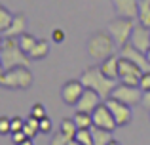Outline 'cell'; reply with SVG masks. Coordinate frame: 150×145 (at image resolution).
<instances>
[{
	"label": "cell",
	"instance_id": "cell-1",
	"mask_svg": "<svg viewBox=\"0 0 150 145\" xmlns=\"http://www.w3.org/2000/svg\"><path fill=\"white\" fill-rule=\"evenodd\" d=\"M116 50H118V44L108 31H95L88 38V56L91 59L99 61V63L108 59L110 56H114Z\"/></svg>",
	"mask_w": 150,
	"mask_h": 145
},
{
	"label": "cell",
	"instance_id": "cell-2",
	"mask_svg": "<svg viewBox=\"0 0 150 145\" xmlns=\"http://www.w3.org/2000/svg\"><path fill=\"white\" fill-rule=\"evenodd\" d=\"M80 80L84 82L86 88L95 90L103 99H108L110 94H112V90L116 88V84H118V80L106 76V74L101 71V67H88L80 74Z\"/></svg>",
	"mask_w": 150,
	"mask_h": 145
},
{
	"label": "cell",
	"instance_id": "cell-3",
	"mask_svg": "<svg viewBox=\"0 0 150 145\" xmlns=\"http://www.w3.org/2000/svg\"><path fill=\"white\" fill-rule=\"evenodd\" d=\"M0 61L4 69H11L17 65H29L30 57L19 46V40L15 36H4L0 44Z\"/></svg>",
	"mask_w": 150,
	"mask_h": 145
},
{
	"label": "cell",
	"instance_id": "cell-4",
	"mask_svg": "<svg viewBox=\"0 0 150 145\" xmlns=\"http://www.w3.org/2000/svg\"><path fill=\"white\" fill-rule=\"evenodd\" d=\"M34 82L29 65H17L0 73V86L8 90H29Z\"/></svg>",
	"mask_w": 150,
	"mask_h": 145
},
{
	"label": "cell",
	"instance_id": "cell-5",
	"mask_svg": "<svg viewBox=\"0 0 150 145\" xmlns=\"http://www.w3.org/2000/svg\"><path fill=\"white\" fill-rule=\"evenodd\" d=\"M133 29H135V19L118 17V15L108 23V27H106V31H108V33L112 34V38L116 40L118 48L129 44V40H131V34H133Z\"/></svg>",
	"mask_w": 150,
	"mask_h": 145
},
{
	"label": "cell",
	"instance_id": "cell-6",
	"mask_svg": "<svg viewBox=\"0 0 150 145\" xmlns=\"http://www.w3.org/2000/svg\"><path fill=\"white\" fill-rule=\"evenodd\" d=\"M110 97H114V99H118V101H122V103L133 107V105L141 103V99H143V90H141L139 86H131V84L118 82L116 88H114L112 94H110Z\"/></svg>",
	"mask_w": 150,
	"mask_h": 145
},
{
	"label": "cell",
	"instance_id": "cell-7",
	"mask_svg": "<svg viewBox=\"0 0 150 145\" xmlns=\"http://www.w3.org/2000/svg\"><path fill=\"white\" fill-rule=\"evenodd\" d=\"M143 67H139L137 63H133L131 59H125L120 56V76L118 80L124 84H131V86H139L141 76H143Z\"/></svg>",
	"mask_w": 150,
	"mask_h": 145
},
{
	"label": "cell",
	"instance_id": "cell-8",
	"mask_svg": "<svg viewBox=\"0 0 150 145\" xmlns=\"http://www.w3.org/2000/svg\"><path fill=\"white\" fill-rule=\"evenodd\" d=\"M91 116H93V126L97 128H105V130H110V132H114V128H118L116 119H114L112 111L108 109V105L105 101L91 113Z\"/></svg>",
	"mask_w": 150,
	"mask_h": 145
},
{
	"label": "cell",
	"instance_id": "cell-9",
	"mask_svg": "<svg viewBox=\"0 0 150 145\" xmlns=\"http://www.w3.org/2000/svg\"><path fill=\"white\" fill-rule=\"evenodd\" d=\"M105 103L108 105V109L112 111V115H114V119H116V124H118V126H127V124L131 122L133 113H131V107H129V105L122 103V101L114 99V97L105 99Z\"/></svg>",
	"mask_w": 150,
	"mask_h": 145
},
{
	"label": "cell",
	"instance_id": "cell-10",
	"mask_svg": "<svg viewBox=\"0 0 150 145\" xmlns=\"http://www.w3.org/2000/svg\"><path fill=\"white\" fill-rule=\"evenodd\" d=\"M84 90H86V86L80 78L78 80H69L61 86V99L67 105H76L78 99L82 97V94H84Z\"/></svg>",
	"mask_w": 150,
	"mask_h": 145
},
{
	"label": "cell",
	"instance_id": "cell-11",
	"mask_svg": "<svg viewBox=\"0 0 150 145\" xmlns=\"http://www.w3.org/2000/svg\"><path fill=\"white\" fill-rule=\"evenodd\" d=\"M112 8H114V14H116L118 17L137 19L141 2L139 0H112Z\"/></svg>",
	"mask_w": 150,
	"mask_h": 145
},
{
	"label": "cell",
	"instance_id": "cell-12",
	"mask_svg": "<svg viewBox=\"0 0 150 145\" xmlns=\"http://www.w3.org/2000/svg\"><path fill=\"white\" fill-rule=\"evenodd\" d=\"M101 99H103V97L95 92V90L86 88L84 94H82V97L78 99V103H76V111H82V113H93V111H95V109L103 103Z\"/></svg>",
	"mask_w": 150,
	"mask_h": 145
},
{
	"label": "cell",
	"instance_id": "cell-13",
	"mask_svg": "<svg viewBox=\"0 0 150 145\" xmlns=\"http://www.w3.org/2000/svg\"><path fill=\"white\" fill-rule=\"evenodd\" d=\"M129 42H131L135 48H139L141 52L146 54V50L150 48V27H146V25H143V23L137 21Z\"/></svg>",
	"mask_w": 150,
	"mask_h": 145
},
{
	"label": "cell",
	"instance_id": "cell-14",
	"mask_svg": "<svg viewBox=\"0 0 150 145\" xmlns=\"http://www.w3.org/2000/svg\"><path fill=\"white\" fill-rule=\"evenodd\" d=\"M120 56L125 57V59H131L133 63H137L139 67H143V71H150V63H148V59H146V54L141 52L139 48H135L131 42L120 48Z\"/></svg>",
	"mask_w": 150,
	"mask_h": 145
},
{
	"label": "cell",
	"instance_id": "cell-15",
	"mask_svg": "<svg viewBox=\"0 0 150 145\" xmlns=\"http://www.w3.org/2000/svg\"><path fill=\"white\" fill-rule=\"evenodd\" d=\"M25 31H27V17H25V14H15L13 23L2 33V38L4 36H15L17 38L19 34H23Z\"/></svg>",
	"mask_w": 150,
	"mask_h": 145
},
{
	"label": "cell",
	"instance_id": "cell-16",
	"mask_svg": "<svg viewBox=\"0 0 150 145\" xmlns=\"http://www.w3.org/2000/svg\"><path fill=\"white\" fill-rule=\"evenodd\" d=\"M101 71L106 74V76H110V78H114V80H118V76H120V56H110L108 59H105V61H101Z\"/></svg>",
	"mask_w": 150,
	"mask_h": 145
},
{
	"label": "cell",
	"instance_id": "cell-17",
	"mask_svg": "<svg viewBox=\"0 0 150 145\" xmlns=\"http://www.w3.org/2000/svg\"><path fill=\"white\" fill-rule=\"evenodd\" d=\"M91 134H93V145H108L112 141V132L110 130H105V128H97L93 126L91 128Z\"/></svg>",
	"mask_w": 150,
	"mask_h": 145
},
{
	"label": "cell",
	"instance_id": "cell-18",
	"mask_svg": "<svg viewBox=\"0 0 150 145\" xmlns=\"http://www.w3.org/2000/svg\"><path fill=\"white\" fill-rule=\"evenodd\" d=\"M48 54H50V42L38 40L36 46L30 50L29 57H30V59H34V61H40V59H44V57H48Z\"/></svg>",
	"mask_w": 150,
	"mask_h": 145
},
{
	"label": "cell",
	"instance_id": "cell-19",
	"mask_svg": "<svg viewBox=\"0 0 150 145\" xmlns=\"http://www.w3.org/2000/svg\"><path fill=\"white\" fill-rule=\"evenodd\" d=\"M23 132H25L30 139H34V136L40 134V119L29 115V116H27V120H25V126H23Z\"/></svg>",
	"mask_w": 150,
	"mask_h": 145
},
{
	"label": "cell",
	"instance_id": "cell-20",
	"mask_svg": "<svg viewBox=\"0 0 150 145\" xmlns=\"http://www.w3.org/2000/svg\"><path fill=\"white\" fill-rule=\"evenodd\" d=\"M17 40H19V46H21V50L25 54H30V50L36 46V42H38V38L34 36V34H30V33H23V34H19L17 36Z\"/></svg>",
	"mask_w": 150,
	"mask_h": 145
},
{
	"label": "cell",
	"instance_id": "cell-21",
	"mask_svg": "<svg viewBox=\"0 0 150 145\" xmlns=\"http://www.w3.org/2000/svg\"><path fill=\"white\" fill-rule=\"evenodd\" d=\"M50 145H80V143L76 141V138H70V136L63 134L61 130H57L53 134V138H51Z\"/></svg>",
	"mask_w": 150,
	"mask_h": 145
},
{
	"label": "cell",
	"instance_id": "cell-22",
	"mask_svg": "<svg viewBox=\"0 0 150 145\" xmlns=\"http://www.w3.org/2000/svg\"><path fill=\"white\" fill-rule=\"evenodd\" d=\"M74 120H76L78 130H82V128H93V116H91V113L76 111V115H74Z\"/></svg>",
	"mask_w": 150,
	"mask_h": 145
},
{
	"label": "cell",
	"instance_id": "cell-23",
	"mask_svg": "<svg viewBox=\"0 0 150 145\" xmlns=\"http://www.w3.org/2000/svg\"><path fill=\"white\" fill-rule=\"evenodd\" d=\"M137 21L143 23V25H146V27H150V0H141Z\"/></svg>",
	"mask_w": 150,
	"mask_h": 145
},
{
	"label": "cell",
	"instance_id": "cell-24",
	"mask_svg": "<svg viewBox=\"0 0 150 145\" xmlns=\"http://www.w3.org/2000/svg\"><path fill=\"white\" fill-rule=\"evenodd\" d=\"M59 130L63 132V134L70 136V138H76V132H78V126H76V120L72 119H63L61 120V126H59Z\"/></svg>",
	"mask_w": 150,
	"mask_h": 145
},
{
	"label": "cell",
	"instance_id": "cell-25",
	"mask_svg": "<svg viewBox=\"0 0 150 145\" xmlns=\"http://www.w3.org/2000/svg\"><path fill=\"white\" fill-rule=\"evenodd\" d=\"M13 17H15V14H11L8 8H4V6L0 8V33H4L13 23Z\"/></svg>",
	"mask_w": 150,
	"mask_h": 145
},
{
	"label": "cell",
	"instance_id": "cell-26",
	"mask_svg": "<svg viewBox=\"0 0 150 145\" xmlns=\"http://www.w3.org/2000/svg\"><path fill=\"white\" fill-rule=\"evenodd\" d=\"M76 141L80 145H93V134L91 128H82L76 132Z\"/></svg>",
	"mask_w": 150,
	"mask_h": 145
},
{
	"label": "cell",
	"instance_id": "cell-27",
	"mask_svg": "<svg viewBox=\"0 0 150 145\" xmlns=\"http://www.w3.org/2000/svg\"><path fill=\"white\" fill-rule=\"evenodd\" d=\"M30 115L36 116V119H44V116H48V113H46V107L42 103H34L30 107Z\"/></svg>",
	"mask_w": 150,
	"mask_h": 145
},
{
	"label": "cell",
	"instance_id": "cell-28",
	"mask_svg": "<svg viewBox=\"0 0 150 145\" xmlns=\"http://www.w3.org/2000/svg\"><path fill=\"white\" fill-rule=\"evenodd\" d=\"M139 88L143 92H150V71H144L143 76H141V82H139Z\"/></svg>",
	"mask_w": 150,
	"mask_h": 145
},
{
	"label": "cell",
	"instance_id": "cell-29",
	"mask_svg": "<svg viewBox=\"0 0 150 145\" xmlns=\"http://www.w3.org/2000/svg\"><path fill=\"white\" fill-rule=\"evenodd\" d=\"M0 134H11V119L8 116L0 119Z\"/></svg>",
	"mask_w": 150,
	"mask_h": 145
},
{
	"label": "cell",
	"instance_id": "cell-30",
	"mask_svg": "<svg viewBox=\"0 0 150 145\" xmlns=\"http://www.w3.org/2000/svg\"><path fill=\"white\" fill-rule=\"evenodd\" d=\"M23 126H25V120H23L21 116H13V119H11V134H13V132H21Z\"/></svg>",
	"mask_w": 150,
	"mask_h": 145
},
{
	"label": "cell",
	"instance_id": "cell-31",
	"mask_svg": "<svg viewBox=\"0 0 150 145\" xmlns=\"http://www.w3.org/2000/svg\"><path fill=\"white\" fill-rule=\"evenodd\" d=\"M25 139H29V136H27L23 130L21 132H13V134H11V141H13V145H21Z\"/></svg>",
	"mask_w": 150,
	"mask_h": 145
},
{
	"label": "cell",
	"instance_id": "cell-32",
	"mask_svg": "<svg viewBox=\"0 0 150 145\" xmlns=\"http://www.w3.org/2000/svg\"><path fill=\"white\" fill-rule=\"evenodd\" d=\"M51 40H53L55 44H61V42L65 40V31L63 29H53L51 31Z\"/></svg>",
	"mask_w": 150,
	"mask_h": 145
},
{
	"label": "cell",
	"instance_id": "cell-33",
	"mask_svg": "<svg viewBox=\"0 0 150 145\" xmlns=\"http://www.w3.org/2000/svg\"><path fill=\"white\" fill-rule=\"evenodd\" d=\"M40 132H42V134H50V132H51V120H50V116L40 119Z\"/></svg>",
	"mask_w": 150,
	"mask_h": 145
},
{
	"label": "cell",
	"instance_id": "cell-34",
	"mask_svg": "<svg viewBox=\"0 0 150 145\" xmlns=\"http://www.w3.org/2000/svg\"><path fill=\"white\" fill-rule=\"evenodd\" d=\"M141 105H143L144 109H148V111H150V92H143V99H141Z\"/></svg>",
	"mask_w": 150,
	"mask_h": 145
},
{
	"label": "cell",
	"instance_id": "cell-35",
	"mask_svg": "<svg viewBox=\"0 0 150 145\" xmlns=\"http://www.w3.org/2000/svg\"><path fill=\"white\" fill-rule=\"evenodd\" d=\"M21 145H34V143H33V139H30V138H29V139H25V141H23Z\"/></svg>",
	"mask_w": 150,
	"mask_h": 145
},
{
	"label": "cell",
	"instance_id": "cell-36",
	"mask_svg": "<svg viewBox=\"0 0 150 145\" xmlns=\"http://www.w3.org/2000/svg\"><path fill=\"white\" fill-rule=\"evenodd\" d=\"M146 59H148V63H150V48L146 50Z\"/></svg>",
	"mask_w": 150,
	"mask_h": 145
},
{
	"label": "cell",
	"instance_id": "cell-37",
	"mask_svg": "<svg viewBox=\"0 0 150 145\" xmlns=\"http://www.w3.org/2000/svg\"><path fill=\"white\" fill-rule=\"evenodd\" d=\"M108 145H120V143H118V141H116V139H112V141H110Z\"/></svg>",
	"mask_w": 150,
	"mask_h": 145
}]
</instances>
